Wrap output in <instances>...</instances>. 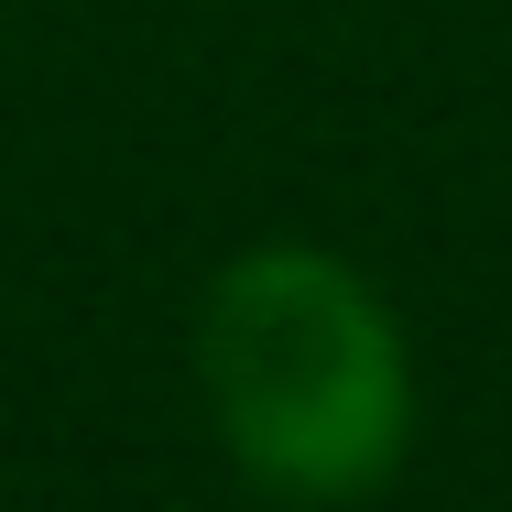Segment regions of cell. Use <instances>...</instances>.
I'll list each match as a JSON object with an SVG mask.
<instances>
[{
  "label": "cell",
  "mask_w": 512,
  "mask_h": 512,
  "mask_svg": "<svg viewBox=\"0 0 512 512\" xmlns=\"http://www.w3.org/2000/svg\"><path fill=\"white\" fill-rule=\"evenodd\" d=\"M197 393L262 502H371L414 447V349L382 284L316 240H251L197 306Z\"/></svg>",
  "instance_id": "obj_1"
}]
</instances>
